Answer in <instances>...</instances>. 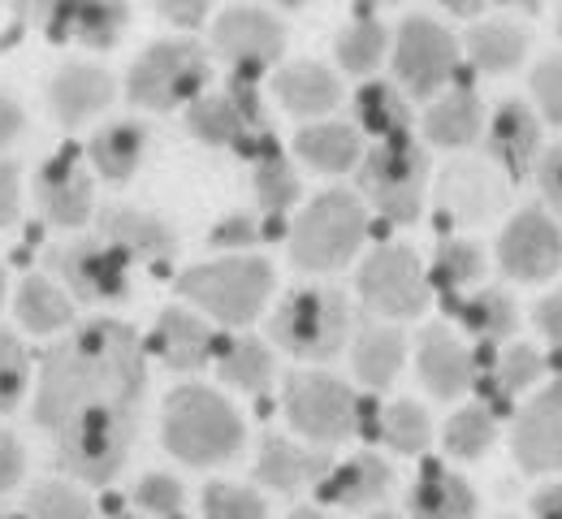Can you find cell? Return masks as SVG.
<instances>
[{
    "mask_svg": "<svg viewBox=\"0 0 562 519\" xmlns=\"http://www.w3.org/2000/svg\"><path fill=\"white\" fill-rule=\"evenodd\" d=\"M550 364H554V369L562 372V347H559V351H554V356H550Z\"/></svg>",
    "mask_w": 562,
    "mask_h": 519,
    "instance_id": "cell-58",
    "label": "cell"
},
{
    "mask_svg": "<svg viewBox=\"0 0 562 519\" xmlns=\"http://www.w3.org/2000/svg\"><path fill=\"white\" fill-rule=\"evenodd\" d=\"M372 519H403V516H394V511H376Z\"/></svg>",
    "mask_w": 562,
    "mask_h": 519,
    "instance_id": "cell-59",
    "label": "cell"
},
{
    "mask_svg": "<svg viewBox=\"0 0 562 519\" xmlns=\"http://www.w3.org/2000/svg\"><path fill=\"white\" fill-rule=\"evenodd\" d=\"M139 411H82L53 433L57 467L82 485H109L135 445Z\"/></svg>",
    "mask_w": 562,
    "mask_h": 519,
    "instance_id": "cell-5",
    "label": "cell"
},
{
    "mask_svg": "<svg viewBox=\"0 0 562 519\" xmlns=\"http://www.w3.org/2000/svg\"><path fill=\"white\" fill-rule=\"evenodd\" d=\"M416 372L424 390L437 398H459L476 385V360L472 351L446 329V325H424L416 342Z\"/></svg>",
    "mask_w": 562,
    "mask_h": 519,
    "instance_id": "cell-21",
    "label": "cell"
},
{
    "mask_svg": "<svg viewBox=\"0 0 562 519\" xmlns=\"http://www.w3.org/2000/svg\"><path fill=\"white\" fill-rule=\"evenodd\" d=\"M22 472H26V450L9 429H0V494H9L22 481Z\"/></svg>",
    "mask_w": 562,
    "mask_h": 519,
    "instance_id": "cell-52",
    "label": "cell"
},
{
    "mask_svg": "<svg viewBox=\"0 0 562 519\" xmlns=\"http://www.w3.org/2000/svg\"><path fill=\"white\" fill-rule=\"evenodd\" d=\"M212 364H216V376H221L225 385H234V390H243V394H265V390L273 385V369H278L273 351H269L260 338H251V334L225 338Z\"/></svg>",
    "mask_w": 562,
    "mask_h": 519,
    "instance_id": "cell-34",
    "label": "cell"
},
{
    "mask_svg": "<svg viewBox=\"0 0 562 519\" xmlns=\"http://www.w3.org/2000/svg\"><path fill=\"white\" fill-rule=\"evenodd\" d=\"M481 273H485V251H481L476 242H468V238H441V242H437L428 282L446 298H454L463 286H472Z\"/></svg>",
    "mask_w": 562,
    "mask_h": 519,
    "instance_id": "cell-40",
    "label": "cell"
},
{
    "mask_svg": "<svg viewBox=\"0 0 562 519\" xmlns=\"http://www.w3.org/2000/svg\"><path fill=\"white\" fill-rule=\"evenodd\" d=\"M135 507L143 516H178L182 511V485L165 472H147L135 485Z\"/></svg>",
    "mask_w": 562,
    "mask_h": 519,
    "instance_id": "cell-47",
    "label": "cell"
},
{
    "mask_svg": "<svg viewBox=\"0 0 562 519\" xmlns=\"http://www.w3.org/2000/svg\"><path fill=\"white\" fill-rule=\"evenodd\" d=\"M178 295L221 325H251L273 295V264L260 256L204 260L178 278Z\"/></svg>",
    "mask_w": 562,
    "mask_h": 519,
    "instance_id": "cell-3",
    "label": "cell"
},
{
    "mask_svg": "<svg viewBox=\"0 0 562 519\" xmlns=\"http://www.w3.org/2000/svg\"><path fill=\"white\" fill-rule=\"evenodd\" d=\"M368 234V208L355 191H321L290 229V260L303 273H334L351 264Z\"/></svg>",
    "mask_w": 562,
    "mask_h": 519,
    "instance_id": "cell-4",
    "label": "cell"
},
{
    "mask_svg": "<svg viewBox=\"0 0 562 519\" xmlns=\"http://www.w3.org/2000/svg\"><path fill=\"white\" fill-rule=\"evenodd\" d=\"M497 269L510 282H550L562 269V229L550 213L524 208L497 238Z\"/></svg>",
    "mask_w": 562,
    "mask_h": 519,
    "instance_id": "cell-15",
    "label": "cell"
},
{
    "mask_svg": "<svg viewBox=\"0 0 562 519\" xmlns=\"http://www.w3.org/2000/svg\"><path fill=\"white\" fill-rule=\"evenodd\" d=\"M394 485V467L363 450V454H351L347 463L329 467V476L321 481V503H334V507H347V511H359L368 503H381Z\"/></svg>",
    "mask_w": 562,
    "mask_h": 519,
    "instance_id": "cell-26",
    "label": "cell"
},
{
    "mask_svg": "<svg viewBox=\"0 0 562 519\" xmlns=\"http://www.w3.org/2000/svg\"><path fill=\"white\" fill-rule=\"evenodd\" d=\"M95 229L109 247H117L126 260H143V264H165L178 256V229L156 217L143 213L131 204H104L95 213Z\"/></svg>",
    "mask_w": 562,
    "mask_h": 519,
    "instance_id": "cell-19",
    "label": "cell"
},
{
    "mask_svg": "<svg viewBox=\"0 0 562 519\" xmlns=\"http://www.w3.org/2000/svg\"><path fill=\"white\" fill-rule=\"evenodd\" d=\"M407 507L416 519H476V489L446 463L424 459Z\"/></svg>",
    "mask_w": 562,
    "mask_h": 519,
    "instance_id": "cell-28",
    "label": "cell"
},
{
    "mask_svg": "<svg viewBox=\"0 0 562 519\" xmlns=\"http://www.w3.org/2000/svg\"><path fill=\"white\" fill-rule=\"evenodd\" d=\"M490 156L506 178H528L541 160V122L524 100H502L490 122Z\"/></svg>",
    "mask_w": 562,
    "mask_h": 519,
    "instance_id": "cell-23",
    "label": "cell"
},
{
    "mask_svg": "<svg viewBox=\"0 0 562 519\" xmlns=\"http://www.w3.org/2000/svg\"><path fill=\"white\" fill-rule=\"evenodd\" d=\"M359 298L368 312L385 320H407L428 307V278L420 269V256L403 242H381L359 264Z\"/></svg>",
    "mask_w": 562,
    "mask_h": 519,
    "instance_id": "cell-12",
    "label": "cell"
},
{
    "mask_svg": "<svg viewBox=\"0 0 562 519\" xmlns=\"http://www.w3.org/2000/svg\"><path fill=\"white\" fill-rule=\"evenodd\" d=\"M147 390L139 334L126 320H87L40 360L35 425L57 433L82 411H139Z\"/></svg>",
    "mask_w": 562,
    "mask_h": 519,
    "instance_id": "cell-1",
    "label": "cell"
},
{
    "mask_svg": "<svg viewBox=\"0 0 562 519\" xmlns=\"http://www.w3.org/2000/svg\"><path fill=\"white\" fill-rule=\"evenodd\" d=\"M147 139H151V131H147L143 122H113V126H100V131L91 135V144H87V160H91V169H95L100 178H109V182H131L135 169L143 165V156H147Z\"/></svg>",
    "mask_w": 562,
    "mask_h": 519,
    "instance_id": "cell-32",
    "label": "cell"
},
{
    "mask_svg": "<svg viewBox=\"0 0 562 519\" xmlns=\"http://www.w3.org/2000/svg\"><path fill=\"white\" fill-rule=\"evenodd\" d=\"M212 48L229 61L234 78L256 82L265 70H273L278 57L285 53V26H281L269 9L229 4V9L212 22Z\"/></svg>",
    "mask_w": 562,
    "mask_h": 519,
    "instance_id": "cell-13",
    "label": "cell"
},
{
    "mask_svg": "<svg viewBox=\"0 0 562 519\" xmlns=\"http://www.w3.org/2000/svg\"><path fill=\"white\" fill-rule=\"evenodd\" d=\"M44 264L57 278V286L82 303H122L131 295V260L100 234L48 247Z\"/></svg>",
    "mask_w": 562,
    "mask_h": 519,
    "instance_id": "cell-11",
    "label": "cell"
},
{
    "mask_svg": "<svg viewBox=\"0 0 562 519\" xmlns=\"http://www.w3.org/2000/svg\"><path fill=\"white\" fill-rule=\"evenodd\" d=\"M187 131L209 144V148H234L247 160H260L269 151H278V139L265 131V104H260V87L229 78L225 91H204L191 109H187Z\"/></svg>",
    "mask_w": 562,
    "mask_h": 519,
    "instance_id": "cell-8",
    "label": "cell"
},
{
    "mask_svg": "<svg viewBox=\"0 0 562 519\" xmlns=\"http://www.w3.org/2000/svg\"><path fill=\"white\" fill-rule=\"evenodd\" d=\"M221 342L225 338L212 329L200 312H191V307H165L156 316V329H151V351L160 356L165 369L173 372L204 369L209 360H216Z\"/></svg>",
    "mask_w": 562,
    "mask_h": 519,
    "instance_id": "cell-20",
    "label": "cell"
},
{
    "mask_svg": "<svg viewBox=\"0 0 562 519\" xmlns=\"http://www.w3.org/2000/svg\"><path fill=\"white\" fill-rule=\"evenodd\" d=\"M532 516L537 519H562V485H546L532 494Z\"/></svg>",
    "mask_w": 562,
    "mask_h": 519,
    "instance_id": "cell-56",
    "label": "cell"
},
{
    "mask_svg": "<svg viewBox=\"0 0 562 519\" xmlns=\"http://www.w3.org/2000/svg\"><path fill=\"white\" fill-rule=\"evenodd\" d=\"M359 433L363 438H381L390 450L398 454H420L428 445V433H432V420L420 403L412 398H394L385 407L376 403H359Z\"/></svg>",
    "mask_w": 562,
    "mask_h": 519,
    "instance_id": "cell-29",
    "label": "cell"
},
{
    "mask_svg": "<svg viewBox=\"0 0 562 519\" xmlns=\"http://www.w3.org/2000/svg\"><path fill=\"white\" fill-rule=\"evenodd\" d=\"M446 450L454 459H481L493 442H497V420H493L490 407L472 403V407H459L450 420H446V433H441Z\"/></svg>",
    "mask_w": 562,
    "mask_h": 519,
    "instance_id": "cell-41",
    "label": "cell"
},
{
    "mask_svg": "<svg viewBox=\"0 0 562 519\" xmlns=\"http://www.w3.org/2000/svg\"><path fill=\"white\" fill-rule=\"evenodd\" d=\"M22 213V169L18 160H0V229L18 222Z\"/></svg>",
    "mask_w": 562,
    "mask_h": 519,
    "instance_id": "cell-51",
    "label": "cell"
},
{
    "mask_svg": "<svg viewBox=\"0 0 562 519\" xmlns=\"http://www.w3.org/2000/svg\"><path fill=\"white\" fill-rule=\"evenodd\" d=\"M537 182H541L546 204L554 208V217L562 222V144H554V148L537 160Z\"/></svg>",
    "mask_w": 562,
    "mask_h": 519,
    "instance_id": "cell-50",
    "label": "cell"
},
{
    "mask_svg": "<svg viewBox=\"0 0 562 519\" xmlns=\"http://www.w3.org/2000/svg\"><path fill=\"white\" fill-rule=\"evenodd\" d=\"M117 82L104 66H91V61H66L53 82H48V104L57 113L61 126H82L91 117H100L109 104H113V91Z\"/></svg>",
    "mask_w": 562,
    "mask_h": 519,
    "instance_id": "cell-22",
    "label": "cell"
},
{
    "mask_svg": "<svg viewBox=\"0 0 562 519\" xmlns=\"http://www.w3.org/2000/svg\"><path fill=\"white\" fill-rule=\"evenodd\" d=\"M424 182H428V151L412 139H385L359 160V191L368 204L394 225H407L420 217Z\"/></svg>",
    "mask_w": 562,
    "mask_h": 519,
    "instance_id": "cell-10",
    "label": "cell"
},
{
    "mask_svg": "<svg viewBox=\"0 0 562 519\" xmlns=\"http://www.w3.org/2000/svg\"><path fill=\"white\" fill-rule=\"evenodd\" d=\"M463 48H468V57H472L476 70H485V75H510L528 57V35L515 22L493 18V22H476L468 31Z\"/></svg>",
    "mask_w": 562,
    "mask_h": 519,
    "instance_id": "cell-36",
    "label": "cell"
},
{
    "mask_svg": "<svg viewBox=\"0 0 562 519\" xmlns=\"http://www.w3.org/2000/svg\"><path fill=\"white\" fill-rule=\"evenodd\" d=\"M22 126H26L22 104H18L13 95H0V148H9V144L22 135Z\"/></svg>",
    "mask_w": 562,
    "mask_h": 519,
    "instance_id": "cell-55",
    "label": "cell"
},
{
    "mask_svg": "<svg viewBox=\"0 0 562 519\" xmlns=\"http://www.w3.org/2000/svg\"><path fill=\"white\" fill-rule=\"evenodd\" d=\"M31 385V351L18 334L0 329V416H9Z\"/></svg>",
    "mask_w": 562,
    "mask_h": 519,
    "instance_id": "cell-43",
    "label": "cell"
},
{
    "mask_svg": "<svg viewBox=\"0 0 562 519\" xmlns=\"http://www.w3.org/2000/svg\"><path fill=\"white\" fill-rule=\"evenodd\" d=\"M329 450H321V445H299L290 442V438H265L260 445V459H256V476H260V485H269V489H281V494H294V489H303L307 481H325L329 476Z\"/></svg>",
    "mask_w": 562,
    "mask_h": 519,
    "instance_id": "cell-25",
    "label": "cell"
},
{
    "mask_svg": "<svg viewBox=\"0 0 562 519\" xmlns=\"http://www.w3.org/2000/svg\"><path fill=\"white\" fill-rule=\"evenodd\" d=\"M0 519H13V516H4V511H0Z\"/></svg>",
    "mask_w": 562,
    "mask_h": 519,
    "instance_id": "cell-62",
    "label": "cell"
},
{
    "mask_svg": "<svg viewBox=\"0 0 562 519\" xmlns=\"http://www.w3.org/2000/svg\"><path fill=\"white\" fill-rule=\"evenodd\" d=\"M485 131V104L472 87H450L428 113H424V135L437 148H472Z\"/></svg>",
    "mask_w": 562,
    "mask_h": 519,
    "instance_id": "cell-30",
    "label": "cell"
},
{
    "mask_svg": "<svg viewBox=\"0 0 562 519\" xmlns=\"http://www.w3.org/2000/svg\"><path fill=\"white\" fill-rule=\"evenodd\" d=\"M204 519H265L269 507L256 489L234 485V481H212L204 485Z\"/></svg>",
    "mask_w": 562,
    "mask_h": 519,
    "instance_id": "cell-45",
    "label": "cell"
},
{
    "mask_svg": "<svg viewBox=\"0 0 562 519\" xmlns=\"http://www.w3.org/2000/svg\"><path fill=\"white\" fill-rule=\"evenodd\" d=\"M334 53H338V66L347 75H372L381 66V57L390 53V31H385V22L363 13V18H355L351 26L338 31Z\"/></svg>",
    "mask_w": 562,
    "mask_h": 519,
    "instance_id": "cell-39",
    "label": "cell"
},
{
    "mask_svg": "<svg viewBox=\"0 0 562 519\" xmlns=\"http://www.w3.org/2000/svg\"><path fill=\"white\" fill-rule=\"evenodd\" d=\"M35 204L40 213L61 229H78L91 222V173L82 165V151L61 148L48 156L35 173Z\"/></svg>",
    "mask_w": 562,
    "mask_h": 519,
    "instance_id": "cell-16",
    "label": "cell"
},
{
    "mask_svg": "<svg viewBox=\"0 0 562 519\" xmlns=\"http://www.w3.org/2000/svg\"><path fill=\"white\" fill-rule=\"evenodd\" d=\"M26 519H95L87 494H78L66 481H44L26 498Z\"/></svg>",
    "mask_w": 562,
    "mask_h": 519,
    "instance_id": "cell-44",
    "label": "cell"
},
{
    "mask_svg": "<svg viewBox=\"0 0 562 519\" xmlns=\"http://www.w3.org/2000/svg\"><path fill=\"white\" fill-rule=\"evenodd\" d=\"M243 416L209 385H178L160 407V445L191 467L234 459L243 450Z\"/></svg>",
    "mask_w": 562,
    "mask_h": 519,
    "instance_id": "cell-2",
    "label": "cell"
},
{
    "mask_svg": "<svg viewBox=\"0 0 562 519\" xmlns=\"http://www.w3.org/2000/svg\"><path fill=\"white\" fill-rule=\"evenodd\" d=\"M269 334L299 360H334L351 338V307L334 286H299L278 303Z\"/></svg>",
    "mask_w": 562,
    "mask_h": 519,
    "instance_id": "cell-6",
    "label": "cell"
},
{
    "mask_svg": "<svg viewBox=\"0 0 562 519\" xmlns=\"http://www.w3.org/2000/svg\"><path fill=\"white\" fill-rule=\"evenodd\" d=\"M546 372V360H541V351L537 347H528V342H519V347H510L497 364H493V376H497V394L506 398V394H519V390H528L537 376Z\"/></svg>",
    "mask_w": 562,
    "mask_h": 519,
    "instance_id": "cell-46",
    "label": "cell"
},
{
    "mask_svg": "<svg viewBox=\"0 0 562 519\" xmlns=\"http://www.w3.org/2000/svg\"><path fill=\"white\" fill-rule=\"evenodd\" d=\"M510 454L524 472H559L562 467V381L546 385L515 416Z\"/></svg>",
    "mask_w": 562,
    "mask_h": 519,
    "instance_id": "cell-17",
    "label": "cell"
},
{
    "mask_svg": "<svg viewBox=\"0 0 562 519\" xmlns=\"http://www.w3.org/2000/svg\"><path fill=\"white\" fill-rule=\"evenodd\" d=\"M212 78L209 48L195 40H156L126 75V100L169 113L178 104H195Z\"/></svg>",
    "mask_w": 562,
    "mask_h": 519,
    "instance_id": "cell-7",
    "label": "cell"
},
{
    "mask_svg": "<svg viewBox=\"0 0 562 519\" xmlns=\"http://www.w3.org/2000/svg\"><path fill=\"white\" fill-rule=\"evenodd\" d=\"M532 320H537V329L554 342V351L562 347V291H554V295H546L537 307H532Z\"/></svg>",
    "mask_w": 562,
    "mask_h": 519,
    "instance_id": "cell-53",
    "label": "cell"
},
{
    "mask_svg": "<svg viewBox=\"0 0 562 519\" xmlns=\"http://www.w3.org/2000/svg\"><path fill=\"white\" fill-rule=\"evenodd\" d=\"M437 208H441V217L459 225L490 222L506 208V178H497L493 165H485V160H454L441 173Z\"/></svg>",
    "mask_w": 562,
    "mask_h": 519,
    "instance_id": "cell-18",
    "label": "cell"
},
{
    "mask_svg": "<svg viewBox=\"0 0 562 519\" xmlns=\"http://www.w3.org/2000/svg\"><path fill=\"white\" fill-rule=\"evenodd\" d=\"M559 35H562V18H559Z\"/></svg>",
    "mask_w": 562,
    "mask_h": 519,
    "instance_id": "cell-63",
    "label": "cell"
},
{
    "mask_svg": "<svg viewBox=\"0 0 562 519\" xmlns=\"http://www.w3.org/2000/svg\"><path fill=\"white\" fill-rule=\"evenodd\" d=\"M285 420L294 433H303L312 445H338L351 433H359V398L351 385L334 372L299 369L285 376V394H281Z\"/></svg>",
    "mask_w": 562,
    "mask_h": 519,
    "instance_id": "cell-9",
    "label": "cell"
},
{
    "mask_svg": "<svg viewBox=\"0 0 562 519\" xmlns=\"http://www.w3.org/2000/svg\"><path fill=\"white\" fill-rule=\"evenodd\" d=\"M273 91H278L281 109L294 113V117H325L342 100V82L321 61H290V66H281L278 78H273Z\"/></svg>",
    "mask_w": 562,
    "mask_h": 519,
    "instance_id": "cell-27",
    "label": "cell"
},
{
    "mask_svg": "<svg viewBox=\"0 0 562 519\" xmlns=\"http://www.w3.org/2000/svg\"><path fill=\"white\" fill-rule=\"evenodd\" d=\"M446 312H454V320L472 334V338H481L485 347L497 342V338H506L510 329H515V303L510 295H502V291H476V295L468 298H446Z\"/></svg>",
    "mask_w": 562,
    "mask_h": 519,
    "instance_id": "cell-38",
    "label": "cell"
},
{
    "mask_svg": "<svg viewBox=\"0 0 562 519\" xmlns=\"http://www.w3.org/2000/svg\"><path fill=\"white\" fill-rule=\"evenodd\" d=\"M532 95H537L546 122L562 126V53L546 57V61L532 70Z\"/></svg>",
    "mask_w": 562,
    "mask_h": 519,
    "instance_id": "cell-48",
    "label": "cell"
},
{
    "mask_svg": "<svg viewBox=\"0 0 562 519\" xmlns=\"http://www.w3.org/2000/svg\"><path fill=\"white\" fill-rule=\"evenodd\" d=\"M256 238H260V229H256V222H251L247 213H234V217H225V222H221L209 234L212 247H225V251H234V256H243V247H251Z\"/></svg>",
    "mask_w": 562,
    "mask_h": 519,
    "instance_id": "cell-49",
    "label": "cell"
},
{
    "mask_svg": "<svg viewBox=\"0 0 562 519\" xmlns=\"http://www.w3.org/2000/svg\"><path fill=\"white\" fill-rule=\"evenodd\" d=\"M355 122H359V131H368L376 144L398 139V135H407V126H412L407 95H403L394 82H363V87L355 91Z\"/></svg>",
    "mask_w": 562,
    "mask_h": 519,
    "instance_id": "cell-35",
    "label": "cell"
},
{
    "mask_svg": "<svg viewBox=\"0 0 562 519\" xmlns=\"http://www.w3.org/2000/svg\"><path fill=\"white\" fill-rule=\"evenodd\" d=\"M131 22V4L117 0H66L53 4V35L57 40H74L82 48H113L117 35Z\"/></svg>",
    "mask_w": 562,
    "mask_h": 519,
    "instance_id": "cell-24",
    "label": "cell"
},
{
    "mask_svg": "<svg viewBox=\"0 0 562 519\" xmlns=\"http://www.w3.org/2000/svg\"><path fill=\"white\" fill-rule=\"evenodd\" d=\"M294 156L312 165L316 173H347L363 160V139L359 126L347 122H312L294 135Z\"/></svg>",
    "mask_w": 562,
    "mask_h": 519,
    "instance_id": "cell-31",
    "label": "cell"
},
{
    "mask_svg": "<svg viewBox=\"0 0 562 519\" xmlns=\"http://www.w3.org/2000/svg\"><path fill=\"white\" fill-rule=\"evenodd\" d=\"M117 519H143V516H117Z\"/></svg>",
    "mask_w": 562,
    "mask_h": 519,
    "instance_id": "cell-61",
    "label": "cell"
},
{
    "mask_svg": "<svg viewBox=\"0 0 562 519\" xmlns=\"http://www.w3.org/2000/svg\"><path fill=\"white\" fill-rule=\"evenodd\" d=\"M0 303H4V269H0Z\"/></svg>",
    "mask_w": 562,
    "mask_h": 519,
    "instance_id": "cell-60",
    "label": "cell"
},
{
    "mask_svg": "<svg viewBox=\"0 0 562 519\" xmlns=\"http://www.w3.org/2000/svg\"><path fill=\"white\" fill-rule=\"evenodd\" d=\"M299 195H303L299 173H294V165L281 156V148L256 160V204H260L269 217H281L290 204H299Z\"/></svg>",
    "mask_w": 562,
    "mask_h": 519,
    "instance_id": "cell-42",
    "label": "cell"
},
{
    "mask_svg": "<svg viewBox=\"0 0 562 519\" xmlns=\"http://www.w3.org/2000/svg\"><path fill=\"white\" fill-rule=\"evenodd\" d=\"M351 364L368 390H385L407 364V338L394 325H363V329H355Z\"/></svg>",
    "mask_w": 562,
    "mask_h": 519,
    "instance_id": "cell-33",
    "label": "cell"
},
{
    "mask_svg": "<svg viewBox=\"0 0 562 519\" xmlns=\"http://www.w3.org/2000/svg\"><path fill=\"white\" fill-rule=\"evenodd\" d=\"M156 9H160V18H169L173 26H200V22L209 18V4H204V0H191V4H182V0H160Z\"/></svg>",
    "mask_w": 562,
    "mask_h": 519,
    "instance_id": "cell-54",
    "label": "cell"
},
{
    "mask_svg": "<svg viewBox=\"0 0 562 519\" xmlns=\"http://www.w3.org/2000/svg\"><path fill=\"white\" fill-rule=\"evenodd\" d=\"M454 70H459V40L437 18H424V13L403 18V26L394 35V75H398V82L416 100H428L437 87H446L454 78Z\"/></svg>",
    "mask_w": 562,
    "mask_h": 519,
    "instance_id": "cell-14",
    "label": "cell"
},
{
    "mask_svg": "<svg viewBox=\"0 0 562 519\" xmlns=\"http://www.w3.org/2000/svg\"><path fill=\"white\" fill-rule=\"evenodd\" d=\"M13 312H18L22 329H31V334H57V329L74 325V298L53 278H35V273L22 278Z\"/></svg>",
    "mask_w": 562,
    "mask_h": 519,
    "instance_id": "cell-37",
    "label": "cell"
},
{
    "mask_svg": "<svg viewBox=\"0 0 562 519\" xmlns=\"http://www.w3.org/2000/svg\"><path fill=\"white\" fill-rule=\"evenodd\" d=\"M290 519H329V516H321V511H312V507H299Z\"/></svg>",
    "mask_w": 562,
    "mask_h": 519,
    "instance_id": "cell-57",
    "label": "cell"
}]
</instances>
